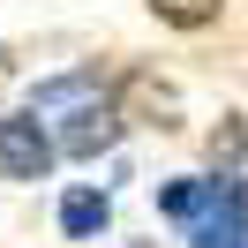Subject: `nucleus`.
Masks as SVG:
<instances>
[{
    "label": "nucleus",
    "instance_id": "obj_1",
    "mask_svg": "<svg viewBox=\"0 0 248 248\" xmlns=\"http://www.w3.org/2000/svg\"><path fill=\"white\" fill-rule=\"evenodd\" d=\"M53 173V136L38 121H0V181H46Z\"/></svg>",
    "mask_w": 248,
    "mask_h": 248
},
{
    "label": "nucleus",
    "instance_id": "obj_2",
    "mask_svg": "<svg viewBox=\"0 0 248 248\" xmlns=\"http://www.w3.org/2000/svg\"><path fill=\"white\" fill-rule=\"evenodd\" d=\"M98 98H106V76H98V68H76V76H53V83L31 91V121H53V113L76 121V113H91Z\"/></svg>",
    "mask_w": 248,
    "mask_h": 248
},
{
    "label": "nucleus",
    "instance_id": "obj_3",
    "mask_svg": "<svg viewBox=\"0 0 248 248\" xmlns=\"http://www.w3.org/2000/svg\"><path fill=\"white\" fill-rule=\"evenodd\" d=\"M226 188H233L226 173H218V181H166V188H158V211L181 218V226H203V218L226 203Z\"/></svg>",
    "mask_w": 248,
    "mask_h": 248
},
{
    "label": "nucleus",
    "instance_id": "obj_4",
    "mask_svg": "<svg viewBox=\"0 0 248 248\" xmlns=\"http://www.w3.org/2000/svg\"><path fill=\"white\" fill-rule=\"evenodd\" d=\"M113 143H121V113L91 106V113H76V121L61 128V143H53V151H68V158H98V151H113Z\"/></svg>",
    "mask_w": 248,
    "mask_h": 248
},
{
    "label": "nucleus",
    "instance_id": "obj_5",
    "mask_svg": "<svg viewBox=\"0 0 248 248\" xmlns=\"http://www.w3.org/2000/svg\"><path fill=\"white\" fill-rule=\"evenodd\" d=\"M188 248H248V188H226V203L196 226Z\"/></svg>",
    "mask_w": 248,
    "mask_h": 248
},
{
    "label": "nucleus",
    "instance_id": "obj_6",
    "mask_svg": "<svg viewBox=\"0 0 248 248\" xmlns=\"http://www.w3.org/2000/svg\"><path fill=\"white\" fill-rule=\"evenodd\" d=\"M106 226H113V203L98 196V188H68L61 196V233L68 241H98Z\"/></svg>",
    "mask_w": 248,
    "mask_h": 248
},
{
    "label": "nucleus",
    "instance_id": "obj_7",
    "mask_svg": "<svg viewBox=\"0 0 248 248\" xmlns=\"http://www.w3.org/2000/svg\"><path fill=\"white\" fill-rule=\"evenodd\" d=\"M218 8L226 0H151V16L173 23V31H203V23H218Z\"/></svg>",
    "mask_w": 248,
    "mask_h": 248
},
{
    "label": "nucleus",
    "instance_id": "obj_8",
    "mask_svg": "<svg viewBox=\"0 0 248 248\" xmlns=\"http://www.w3.org/2000/svg\"><path fill=\"white\" fill-rule=\"evenodd\" d=\"M241 151H248V121H233V128H218V136H211V158H218V166H233Z\"/></svg>",
    "mask_w": 248,
    "mask_h": 248
}]
</instances>
